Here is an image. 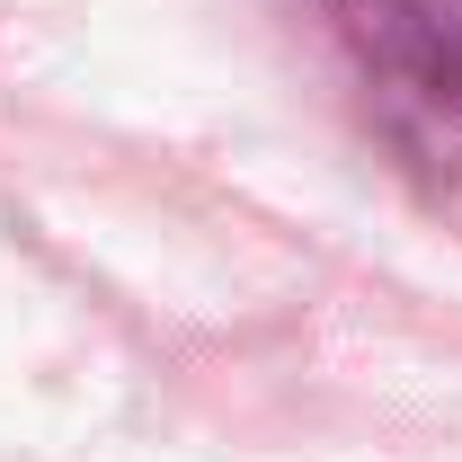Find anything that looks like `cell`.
<instances>
[{"mask_svg":"<svg viewBox=\"0 0 462 462\" xmlns=\"http://www.w3.org/2000/svg\"><path fill=\"white\" fill-rule=\"evenodd\" d=\"M409 161L462 170V0H320Z\"/></svg>","mask_w":462,"mask_h":462,"instance_id":"1","label":"cell"}]
</instances>
